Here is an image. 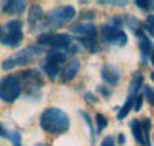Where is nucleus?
<instances>
[{
  "label": "nucleus",
  "mask_w": 154,
  "mask_h": 146,
  "mask_svg": "<svg viewBox=\"0 0 154 146\" xmlns=\"http://www.w3.org/2000/svg\"><path fill=\"white\" fill-rule=\"evenodd\" d=\"M65 60H66V54L63 51H49L46 54L45 62L42 63V69L51 80H56L57 75L60 74L62 65L65 63Z\"/></svg>",
  "instance_id": "8"
},
{
  "label": "nucleus",
  "mask_w": 154,
  "mask_h": 146,
  "mask_svg": "<svg viewBox=\"0 0 154 146\" xmlns=\"http://www.w3.org/2000/svg\"><path fill=\"white\" fill-rule=\"evenodd\" d=\"M42 54H43V51H42L40 46H37V45H28L26 48L17 51L16 54H12V56H9L6 60H3L2 69L9 71V69L17 68V66L29 65L31 62H34L38 56H42Z\"/></svg>",
  "instance_id": "3"
},
{
  "label": "nucleus",
  "mask_w": 154,
  "mask_h": 146,
  "mask_svg": "<svg viewBox=\"0 0 154 146\" xmlns=\"http://www.w3.org/2000/svg\"><path fill=\"white\" fill-rule=\"evenodd\" d=\"M20 80H22V91L25 89L26 94H38L43 82L42 77L35 69H28L25 72H20Z\"/></svg>",
  "instance_id": "10"
},
{
  "label": "nucleus",
  "mask_w": 154,
  "mask_h": 146,
  "mask_svg": "<svg viewBox=\"0 0 154 146\" xmlns=\"http://www.w3.org/2000/svg\"><path fill=\"white\" fill-rule=\"evenodd\" d=\"M142 103H143V96H142V94H139V96L136 97L134 103H133V109H134L136 112L140 111V108H142Z\"/></svg>",
  "instance_id": "26"
},
{
  "label": "nucleus",
  "mask_w": 154,
  "mask_h": 146,
  "mask_svg": "<svg viewBox=\"0 0 154 146\" xmlns=\"http://www.w3.org/2000/svg\"><path fill=\"white\" fill-rule=\"evenodd\" d=\"M85 99H86V100H89L91 103H96V100H97V99L93 96V92H85Z\"/></svg>",
  "instance_id": "29"
},
{
  "label": "nucleus",
  "mask_w": 154,
  "mask_h": 146,
  "mask_svg": "<svg viewBox=\"0 0 154 146\" xmlns=\"http://www.w3.org/2000/svg\"><path fill=\"white\" fill-rule=\"evenodd\" d=\"M100 146H116L112 135H106L103 140H102V144H100Z\"/></svg>",
  "instance_id": "27"
},
{
  "label": "nucleus",
  "mask_w": 154,
  "mask_h": 146,
  "mask_svg": "<svg viewBox=\"0 0 154 146\" xmlns=\"http://www.w3.org/2000/svg\"><path fill=\"white\" fill-rule=\"evenodd\" d=\"M143 75L140 71H136L131 77V83L128 88V97L125 100V103L120 106V109L117 112V120H123V117H126L130 114V111L133 109V103L136 100V97L140 94V88H143Z\"/></svg>",
  "instance_id": "6"
},
{
  "label": "nucleus",
  "mask_w": 154,
  "mask_h": 146,
  "mask_svg": "<svg viewBox=\"0 0 154 146\" xmlns=\"http://www.w3.org/2000/svg\"><path fill=\"white\" fill-rule=\"evenodd\" d=\"M142 29L146 31L151 37H154V16H148V19L142 25Z\"/></svg>",
  "instance_id": "21"
},
{
  "label": "nucleus",
  "mask_w": 154,
  "mask_h": 146,
  "mask_svg": "<svg viewBox=\"0 0 154 146\" xmlns=\"http://www.w3.org/2000/svg\"><path fill=\"white\" fill-rule=\"evenodd\" d=\"M119 143H120V144L125 143V135H123V134H119Z\"/></svg>",
  "instance_id": "31"
},
{
  "label": "nucleus",
  "mask_w": 154,
  "mask_h": 146,
  "mask_svg": "<svg viewBox=\"0 0 154 146\" xmlns=\"http://www.w3.org/2000/svg\"><path fill=\"white\" fill-rule=\"evenodd\" d=\"M79 69H80V62L77 60V59H72L69 60L63 68L60 69V83H68L71 82L72 78L79 74Z\"/></svg>",
  "instance_id": "11"
},
{
  "label": "nucleus",
  "mask_w": 154,
  "mask_h": 146,
  "mask_svg": "<svg viewBox=\"0 0 154 146\" xmlns=\"http://www.w3.org/2000/svg\"><path fill=\"white\" fill-rule=\"evenodd\" d=\"M79 42L83 45V48L89 52H97L100 49L99 42H97V37H82L79 38Z\"/></svg>",
  "instance_id": "18"
},
{
  "label": "nucleus",
  "mask_w": 154,
  "mask_h": 146,
  "mask_svg": "<svg viewBox=\"0 0 154 146\" xmlns=\"http://www.w3.org/2000/svg\"><path fill=\"white\" fill-rule=\"evenodd\" d=\"M23 40V22L9 20L0 29V43L5 46H19Z\"/></svg>",
  "instance_id": "7"
},
{
  "label": "nucleus",
  "mask_w": 154,
  "mask_h": 146,
  "mask_svg": "<svg viewBox=\"0 0 154 146\" xmlns=\"http://www.w3.org/2000/svg\"><path fill=\"white\" fill-rule=\"evenodd\" d=\"M97 91H99V92H102V96H103L105 99H108V97H109V94H111L109 89H108V88H105V86H97Z\"/></svg>",
  "instance_id": "28"
},
{
  "label": "nucleus",
  "mask_w": 154,
  "mask_h": 146,
  "mask_svg": "<svg viewBox=\"0 0 154 146\" xmlns=\"http://www.w3.org/2000/svg\"><path fill=\"white\" fill-rule=\"evenodd\" d=\"M102 80H103L106 85H111V86H116L119 82H120V72L114 68V66H109V65H105L102 68Z\"/></svg>",
  "instance_id": "15"
},
{
  "label": "nucleus",
  "mask_w": 154,
  "mask_h": 146,
  "mask_svg": "<svg viewBox=\"0 0 154 146\" xmlns=\"http://www.w3.org/2000/svg\"><path fill=\"white\" fill-rule=\"evenodd\" d=\"M75 17V9L69 5L66 6H59V8H54L53 11L48 12V16L43 19V23H42V28L45 32L48 31H53L56 28H60L62 25H65L66 22L72 20Z\"/></svg>",
  "instance_id": "4"
},
{
  "label": "nucleus",
  "mask_w": 154,
  "mask_h": 146,
  "mask_svg": "<svg viewBox=\"0 0 154 146\" xmlns=\"http://www.w3.org/2000/svg\"><path fill=\"white\" fill-rule=\"evenodd\" d=\"M130 128H131V132H133L134 140H136L140 146H143V131H142V123H140V120L134 118V120L130 123Z\"/></svg>",
  "instance_id": "17"
},
{
  "label": "nucleus",
  "mask_w": 154,
  "mask_h": 146,
  "mask_svg": "<svg viewBox=\"0 0 154 146\" xmlns=\"http://www.w3.org/2000/svg\"><path fill=\"white\" fill-rule=\"evenodd\" d=\"M22 94V80L19 74H9L0 78V99L6 103H12Z\"/></svg>",
  "instance_id": "5"
},
{
  "label": "nucleus",
  "mask_w": 154,
  "mask_h": 146,
  "mask_svg": "<svg viewBox=\"0 0 154 146\" xmlns=\"http://www.w3.org/2000/svg\"><path fill=\"white\" fill-rule=\"evenodd\" d=\"M149 60H151V63H152V66H154V49L151 51V54H149Z\"/></svg>",
  "instance_id": "32"
},
{
  "label": "nucleus",
  "mask_w": 154,
  "mask_h": 146,
  "mask_svg": "<svg viewBox=\"0 0 154 146\" xmlns=\"http://www.w3.org/2000/svg\"><path fill=\"white\" fill-rule=\"evenodd\" d=\"M45 14H43V9L40 5H32L29 8L28 12V26L31 31H35L38 28H42V23H43Z\"/></svg>",
  "instance_id": "12"
},
{
  "label": "nucleus",
  "mask_w": 154,
  "mask_h": 146,
  "mask_svg": "<svg viewBox=\"0 0 154 146\" xmlns=\"http://www.w3.org/2000/svg\"><path fill=\"white\" fill-rule=\"evenodd\" d=\"M37 46H48L53 51H63L65 54H74L79 51V46L72 42V37L69 34L43 32L37 37Z\"/></svg>",
  "instance_id": "2"
},
{
  "label": "nucleus",
  "mask_w": 154,
  "mask_h": 146,
  "mask_svg": "<svg viewBox=\"0 0 154 146\" xmlns=\"http://www.w3.org/2000/svg\"><path fill=\"white\" fill-rule=\"evenodd\" d=\"M100 37L102 42L105 45H114V46H125L128 42L126 32L122 28H117V26H112L109 23L103 25L100 28Z\"/></svg>",
  "instance_id": "9"
},
{
  "label": "nucleus",
  "mask_w": 154,
  "mask_h": 146,
  "mask_svg": "<svg viewBox=\"0 0 154 146\" xmlns=\"http://www.w3.org/2000/svg\"><path fill=\"white\" fill-rule=\"evenodd\" d=\"M35 146H46V144H45V143H37Z\"/></svg>",
  "instance_id": "33"
},
{
  "label": "nucleus",
  "mask_w": 154,
  "mask_h": 146,
  "mask_svg": "<svg viewBox=\"0 0 154 146\" xmlns=\"http://www.w3.org/2000/svg\"><path fill=\"white\" fill-rule=\"evenodd\" d=\"M151 80L154 82V72H151Z\"/></svg>",
  "instance_id": "34"
},
{
  "label": "nucleus",
  "mask_w": 154,
  "mask_h": 146,
  "mask_svg": "<svg viewBox=\"0 0 154 146\" xmlns=\"http://www.w3.org/2000/svg\"><path fill=\"white\" fill-rule=\"evenodd\" d=\"M108 126V118L103 114H96V134H100Z\"/></svg>",
  "instance_id": "20"
},
{
  "label": "nucleus",
  "mask_w": 154,
  "mask_h": 146,
  "mask_svg": "<svg viewBox=\"0 0 154 146\" xmlns=\"http://www.w3.org/2000/svg\"><path fill=\"white\" fill-rule=\"evenodd\" d=\"M80 115L83 117V120H85V123H86V126H88V129H89V134H91V144H94V138H96V132H94V128H93V123H91V120H89V115L86 114V112H80Z\"/></svg>",
  "instance_id": "23"
},
{
  "label": "nucleus",
  "mask_w": 154,
  "mask_h": 146,
  "mask_svg": "<svg viewBox=\"0 0 154 146\" xmlns=\"http://www.w3.org/2000/svg\"><path fill=\"white\" fill-rule=\"evenodd\" d=\"M0 29H2V26H0Z\"/></svg>",
  "instance_id": "35"
},
{
  "label": "nucleus",
  "mask_w": 154,
  "mask_h": 146,
  "mask_svg": "<svg viewBox=\"0 0 154 146\" xmlns=\"http://www.w3.org/2000/svg\"><path fill=\"white\" fill-rule=\"evenodd\" d=\"M134 5L140 9H143V11H154V2L152 0H137V2H134Z\"/></svg>",
  "instance_id": "22"
},
{
  "label": "nucleus",
  "mask_w": 154,
  "mask_h": 146,
  "mask_svg": "<svg viewBox=\"0 0 154 146\" xmlns=\"http://www.w3.org/2000/svg\"><path fill=\"white\" fill-rule=\"evenodd\" d=\"M8 138L12 141L14 146H22V135H20L19 131H11L8 134Z\"/></svg>",
  "instance_id": "25"
},
{
  "label": "nucleus",
  "mask_w": 154,
  "mask_h": 146,
  "mask_svg": "<svg viewBox=\"0 0 154 146\" xmlns=\"http://www.w3.org/2000/svg\"><path fill=\"white\" fill-rule=\"evenodd\" d=\"M40 128L48 134H63L69 129V117L59 108H48L40 115Z\"/></svg>",
  "instance_id": "1"
},
{
  "label": "nucleus",
  "mask_w": 154,
  "mask_h": 146,
  "mask_svg": "<svg viewBox=\"0 0 154 146\" xmlns=\"http://www.w3.org/2000/svg\"><path fill=\"white\" fill-rule=\"evenodd\" d=\"M143 99L151 105V106H154V89L152 88H149V86H143Z\"/></svg>",
  "instance_id": "24"
},
{
  "label": "nucleus",
  "mask_w": 154,
  "mask_h": 146,
  "mask_svg": "<svg viewBox=\"0 0 154 146\" xmlns=\"http://www.w3.org/2000/svg\"><path fill=\"white\" fill-rule=\"evenodd\" d=\"M142 123V131H143V146H151V120L149 118H143L140 120Z\"/></svg>",
  "instance_id": "19"
},
{
  "label": "nucleus",
  "mask_w": 154,
  "mask_h": 146,
  "mask_svg": "<svg viewBox=\"0 0 154 146\" xmlns=\"http://www.w3.org/2000/svg\"><path fill=\"white\" fill-rule=\"evenodd\" d=\"M25 9H26V3L19 2V0H12V2H5L3 3V12L5 14L17 16V14L25 12Z\"/></svg>",
  "instance_id": "16"
},
{
  "label": "nucleus",
  "mask_w": 154,
  "mask_h": 146,
  "mask_svg": "<svg viewBox=\"0 0 154 146\" xmlns=\"http://www.w3.org/2000/svg\"><path fill=\"white\" fill-rule=\"evenodd\" d=\"M8 134H9V132L2 126V125H0V137H3V138H8Z\"/></svg>",
  "instance_id": "30"
},
{
  "label": "nucleus",
  "mask_w": 154,
  "mask_h": 146,
  "mask_svg": "<svg viewBox=\"0 0 154 146\" xmlns=\"http://www.w3.org/2000/svg\"><path fill=\"white\" fill-rule=\"evenodd\" d=\"M134 34H136L137 38H139V48H140V52H142L143 62H146L148 57H149V54H151V51L154 49V45L151 43V40L148 38V35L143 32L142 28H140V29H136Z\"/></svg>",
  "instance_id": "14"
},
{
  "label": "nucleus",
  "mask_w": 154,
  "mask_h": 146,
  "mask_svg": "<svg viewBox=\"0 0 154 146\" xmlns=\"http://www.w3.org/2000/svg\"><path fill=\"white\" fill-rule=\"evenodd\" d=\"M69 32L82 37H97V26L93 23H75L69 26Z\"/></svg>",
  "instance_id": "13"
}]
</instances>
